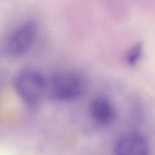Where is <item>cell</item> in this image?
<instances>
[{"mask_svg": "<svg viewBox=\"0 0 155 155\" xmlns=\"http://www.w3.org/2000/svg\"><path fill=\"white\" fill-rule=\"evenodd\" d=\"M47 79V94L57 101L77 100L85 94L88 87L85 76L75 70H59Z\"/></svg>", "mask_w": 155, "mask_h": 155, "instance_id": "1", "label": "cell"}, {"mask_svg": "<svg viewBox=\"0 0 155 155\" xmlns=\"http://www.w3.org/2000/svg\"><path fill=\"white\" fill-rule=\"evenodd\" d=\"M88 110L92 119L101 125H109L116 117L114 105L108 97L103 96L93 98L89 104Z\"/></svg>", "mask_w": 155, "mask_h": 155, "instance_id": "5", "label": "cell"}, {"mask_svg": "<svg viewBox=\"0 0 155 155\" xmlns=\"http://www.w3.org/2000/svg\"><path fill=\"white\" fill-rule=\"evenodd\" d=\"M142 53V46L140 44H137L133 45L128 51L125 60L128 65L133 66L139 61Z\"/></svg>", "mask_w": 155, "mask_h": 155, "instance_id": "6", "label": "cell"}, {"mask_svg": "<svg viewBox=\"0 0 155 155\" xmlns=\"http://www.w3.org/2000/svg\"><path fill=\"white\" fill-rule=\"evenodd\" d=\"M38 35V26L31 20L17 25L8 35L4 45L5 55L17 59L25 55L33 47Z\"/></svg>", "mask_w": 155, "mask_h": 155, "instance_id": "3", "label": "cell"}, {"mask_svg": "<svg viewBox=\"0 0 155 155\" xmlns=\"http://www.w3.org/2000/svg\"><path fill=\"white\" fill-rule=\"evenodd\" d=\"M149 145L142 134L128 132L120 136L114 145V155H149Z\"/></svg>", "mask_w": 155, "mask_h": 155, "instance_id": "4", "label": "cell"}, {"mask_svg": "<svg viewBox=\"0 0 155 155\" xmlns=\"http://www.w3.org/2000/svg\"><path fill=\"white\" fill-rule=\"evenodd\" d=\"M48 79L31 68L20 71L15 77L13 87L19 97L27 105H37L47 93Z\"/></svg>", "mask_w": 155, "mask_h": 155, "instance_id": "2", "label": "cell"}]
</instances>
